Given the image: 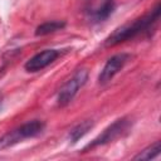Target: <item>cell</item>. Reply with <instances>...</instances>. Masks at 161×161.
Instances as JSON below:
<instances>
[{"mask_svg":"<svg viewBox=\"0 0 161 161\" xmlns=\"http://www.w3.org/2000/svg\"><path fill=\"white\" fill-rule=\"evenodd\" d=\"M92 127H93V122L89 121V119L83 121L82 123L77 125V126L73 127V128L70 130V132H69V138H70V141H72L73 143L77 142V141H78L79 138H82Z\"/></svg>","mask_w":161,"mask_h":161,"instance_id":"cell-8","label":"cell"},{"mask_svg":"<svg viewBox=\"0 0 161 161\" xmlns=\"http://www.w3.org/2000/svg\"><path fill=\"white\" fill-rule=\"evenodd\" d=\"M59 55V52L55 49H45L38 54H35L33 58H30L25 63V69L28 72H38L50 63H53Z\"/></svg>","mask_w":161,"mask_h":161,"instance_id":"cell-6","label":"cell"},{"mask_svg":"<svg viewBox=\"0 0 161 161\" xmlns=\"http://www.w3.org/2000/svg\"><path fill=\"white\" fill-rule=\"evenodd\" d=\"M113 9H114V3H113V0H104L103 4L96 10V13H94V19H96L97 21H103V20H106V19L112 14Z\"/></svg>","mask_w":161,"mask_h":161,"instance_id":"cell-10","label":"cell"},{"mask_svg":"<svg viewBox=\"0 0 161 161\" xmlns=\"http://www.w3.org/2000/svg\"><path fill=\"white\" fill-rule=\"evenodd\" d=\"M43 130H44V123L42 121L34 119V121L26 122L0 137V150L11 147V146L21 142L25 138L35 137V136L40 135L43 132Z\"/></svg>","mask_w":161,"mask_h":161,"instance_id":"cell-2","label":"cell"},{"mask_svg":"<svg viewBox=\"0 0 161 161\" xmlns=\"http://www.w3.org/2000/svg\"><path fill=\"white\" fill-rule=\"evenodd\" d=\"M88 79V70L87 69H79L67 83L63 84V87L58 92V104L60 107H65L69 104L75 94L78 93L79 88H82Z\"/></svg>","mask_w":161,"mask_h":161,"instance_id":"cell-3","label":"cell"},{"mask_svg":"<svg viewBox=\"0 0 161 161\" xmlns=\"http://www.w3.org/2000/svg\"><path fill=\"white\" fill-rule=\"evenodd\" d=\"M130 119L123 117V118H119L117 121H114L112 125H109L98 137H96L91 143H88L84 148H83V152H86L87 150L89 148H94L97 146H101V145H106V143H109L114 140H117L118 137H121L123 133L127 132V130L130 128Z\"/></svg>","mask_w":161,"mask_h":161,"instance_id":"cell-4","label":"cell"},{"mask_svg":"<svg viewBox=\"0 0 161 161\" xmlns=\"http://www.w3.org/2000/svg\"><path fill=\"white\" fill-rule=\"evenodd\" d=\"M64 26H65V23H64V21H59V20L47 21V23L40 24V25L36 28V30H35V35H36V36L47 35V34H50V33L58 31V30L63 29Z\"/></svg>","mask_w":161,"mask_h":161,"instance_id":"cell-7","label":"cell"},{"mask_svg":"<svg viewBox=\"0 0 161 161\" xmlns=\"http://www.w3.org/2000/svg\"><path fill=\"white\" fill-rule=\"evenodd\" d=\"M160 151H161V142L156 141L151 146H148L145 150H142L138 155H136L133 157V160H136V161H140V160H152V158H155L156 156L160 155Z\"/></svg>","mask_w":161,"mask_h":161,"instance_id":"cell-9","label":"cell"},{"mask_svg":"<svg viewBox=\"0 0 161 161\" xmlns=\"http://www.w3.org/2000/svg\"><path fill=\"white\" fill-rule=\"evenodd\" d=\"M160 13H161V9H160V4H157L155 6V9H152L148 14L143 15L142 18H138L136 19L135 21L132 23H128V24H125L122 26H119L118 29H116L107 39H106V45L107 47H113V45H117L119 43H123L126 40H130L135 36H137L138 34L148 30L160 18Z\"/></svg>","mask_w":161,"mask_h":161,"instance_id":"cell-1","label":"cell"},{"mask_svg":"<svg viewBox=\"0 0 161 161\" xmlns=\"http://www.w3.org/2000/svg\"><path fill=\"white\" fill-rule=\"evenodd\" d=\"M128 59H130V55L126 54V53H119V54H116V55L111 57L107 60V63L104 64L101 73H99V77H98L99 83L104 84V83L109 82L125 67V64L127 63Z\"/></svg>","mask_w":161,"mask_h":161,"instance_id":"cell-5","label":"cell"}]
</instances>
